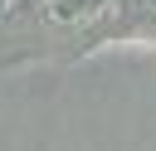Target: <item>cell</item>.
Here are the masks:
<instances>
[{"label": "cell", "mask_w": 156, "mask_h": 151, "mask_svg": "<svg viewBox=\"0 0 156 151\" xmlns=\"http://www.w3.org/2000/svg\"><path fill=\"white\" fill-rule=\"evenodd\" d=\"M88 5H98V0H54V10L68 19V15H78V10H88Z\"/></svg>", "instance_id": "obj_1"}, {"label": "cell", "mask_w": 156, "mask_h": 151, "mask_svg": "<svg viewBox=\"0 0 156 151\" xmlns=\"http://www.w3.org/2000/svg\"><path fill=\"white\" fill-rule=\"evenodd\" d=\"M136 5H146V10H156V0H136Z\"/></svg>", "instance_id": "obj_2"}]
</instances>
